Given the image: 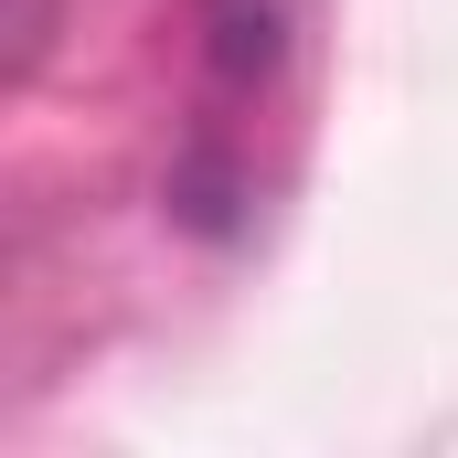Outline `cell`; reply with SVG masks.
Instances as JSON below:
<instances>
[{
  "mask_svg": "<svg viewBox=\"0 0 458 458\" xmlns=\"http://www.w3.org/2000/svg\"><path fill=\"white\" fill-rule=\"evenodd\" d=\"M203 21H214V64L234 86L277 64V0H203Z\"/></svg>",
  "mask_w": 458,
  "mask_h": 458,
  "instance_id": "cell-1",
  "label": "cell"
}]
</instances>
